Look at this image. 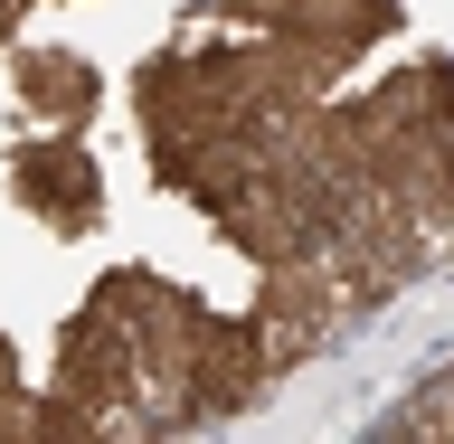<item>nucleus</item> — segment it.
I'll return each instance as SVG.
<instances>
[{"label":"nucleus","instance_id":"obj_1","mask_svg":"<svg viewBox=\"0 0 454 444\" xmlns=\"http://www.w3.org/2000/svg\"><path fill=\"white\" fill-rule=\"evenodd\" d=\"M20 199H28V208H48V218H76V208H85L76 152H28V161H20Z\"/></svg>","mask_w":454,"mask_h":444}]
</instances>
